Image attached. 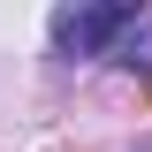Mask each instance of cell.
Returning <instances> with one entry per match:
<instances>
[{"label":"cell","mask_w":152,"mask_h":152,"mask_svg":"<svg viewBox=\"0 0 152 152\" xmlns=\"http://www.w3.org/2000/svg\"><path fill=\"white\" fill-rule=\"evenodd\" d=\"M152 0H61L53 8V53H114L129 23H145Z\"/></svg>","instance_id":"6da1fadb"}]
</instances>
